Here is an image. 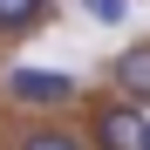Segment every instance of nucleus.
I'll list each match as a JSON object with an SVG mask.
<instances>
[{"instance_id": "obj_1", "label": "nucleus", "mask_w": 150, "mask_h": 150, "mask_svg": "<svg viewBox=\"0 0 150 150\" xmlns=\"http://www.w3.org/2000/svg\"><path fill=\"white\" fill-rule=\"evenodd\" d=\"M7 96L28 103V109H68L82 96V82L68 68H7Z\"/></svg>"}, {"instance_id": "obj_2", "label": "nucleus", "mask_w": 150, "mask_h": 150, "mask_svg": "<svg viewBox=\"0 0 150 150\" xmlns=\"http://www.w3.org/2000/svg\"><path fill=\"white\" fill-rule=\"evenodd\" d=\"M96 143L103 150H150V109H137V103L103 109L96 116Z\"/></svg>"}, {"instance_id": "obj_3", "label": "nucleus", "mask_w": 150, "mask_h": 150, "mask_svg": "<svg viewBox=\"0 0 150 150\" xmlns=\"http://www.w3.org/2000/svg\"><path fill=\"white\" fill-rule=\"evenodd\" d=\"M109 75H116V89L130 96V103H150V41H137V48H123Z\"/></svg>"}, {"instance_id": "obj_4", "label": "nucleus", "mask_w": 150, "mask_h": 150, "mask_svg": "<svg viewBox=\"0 0 150 150\" xmlns=\"http://www.w3.org/2000/svg\"><path fill=\"white\" fill-rule=\"evenodd\" d=\"M48 21V0H0V34H34Z\"/></svg>"}, {"instance_id": "obj_5", "label": "nucleus", "mask_w": 150, "mask_h": 150, "mask_svg": "<svg viewBox=\"0 0 150 150\" xmlns=\"http://www.w3.org/2000/svg\"><path fill=\"white\" fill-rule=\"evenodd\" d=\"M14 150H82V137H75V130H62V123H48V130H28Z\"/></svg>"}, {"instance_id": "obj_6", "label": "nucleus", "mask_w": 150, "mask_h": 150, "mask_svg": "<svg viewBox=\"0 0 150 150\" xmlns=\"http://www.w3.org/2000/svg\"><path fill=\"white\" fill-rule=\"evenodd\" d=\"M89 21H130V0H82Z\"/></svg>"}]
</instances>
